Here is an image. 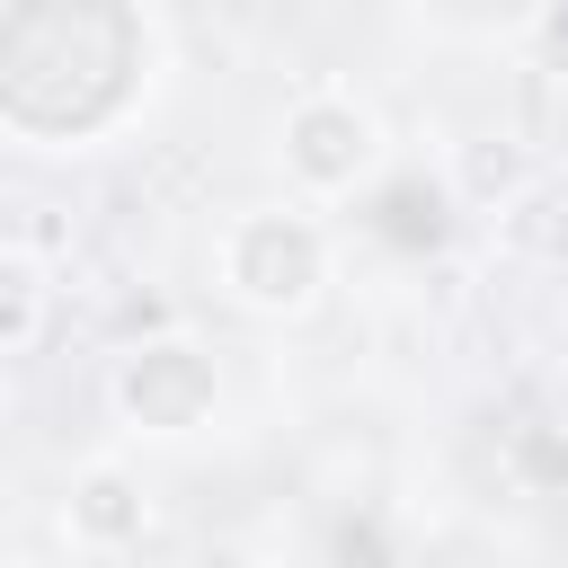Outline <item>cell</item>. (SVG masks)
Masks as SVG:
<instances>
[{
	"label": "cell",
	"instance_id": "6da1fadb",
	"mask_svg": "<svg viewBox=\"0 0 568 568\" xmlns=\"http://www.w3.org/2000/svg\"><path fill=\"white\" fill-rule=\"evenodd\" d=\"M213 284L231 311L248 320H311L337 284V240L320 222V204L284 195V204H248L213 231Z\"/></svg>",
	"mask_w": 568,
	"mask_h": 568
},
{
	"label": "cell",
	"instance_id": "7a4b0ae2",
	"mask_svg": "<svg viewBox=\"0 0 568 568\" xmlns=\"http://www.w3.org/2000/svg\"><path fill=\"white\" fill-rule=\"evenodd\" d=\"M275 169L302 204H346L364 186H382L390 169V124L364 89L346 80H311L284 115H275Z\"/></svg>",
	"mask_w": 568,
	"mask_h": 568
},
{
	"label": "cell",
	"instance_id": "3957f363",
	"mask_svg": "<svg viewBox=\"0 0 568 568\" xmlns=\"http://www.w3.org/2000/svg\"><path fill=\"white\" fill-rule=\"evenodd\" d=\"M106 408L124 435L142 444H186L213 426L222 408V355L195 337V328H160V337H133L115 364H106Z\"/></svg>",
	"mask_w": 568,
	"mask_h": 568
},
{
	"label": "cell",
	"instance_id": "277c9868",
	"mask_svg": "<svg viewBox=\"0 0 568 568\" xmlns=\"http://www.w3.org/2000/svg\"><path fill=\"white\" fill-rule=\"evenodd\" d=\"M151 515H160V497H151V479H142L124 453L71 462V479H62V497H53V524H62V541H71L80 559H124V550H142Z\"/></svg>",
	"mask_w": 568,
	"mask_h": 568
},
{
	"label": "cell",
	"instance_id": "5b68a950",
	"mask_svg": "<svg viewBox=\"0 0 568 568\" xmlns=\"http://www.w3.org/2000/svg\"><path fill=\"white\" fill-rule=\"evenodd\" d=\"M453 186H462V204L470 213H515L532 186H541V169H532V151L515 142V133H479V142H462V160H453Z\"/></svg>",
	"mask_w": 568,
	"mask_h": 568
},
{
	"label": "cell",
	"instance_id": "8992f818",
	"mask_svg": "<svg viewBox=\"0 0 568 568\" xmlns=\"http://www.w3.org/2000/svg\"><path fill=\"white\" fill-rule=\"evenodd\" d=\"M44 320H53V266L36 257V240H9L0 248V355L27 364L44 346Z\"/></svg>",
	"mask_w": 568,
	"mask_h": 568
},
{
	"label": "cell",
	"instance_id": "52a82bcc",
	"mask_svg": "<svg viewBox=\"0 0 568 568\" xmlns=\"http://www.w3.org/2000/svg\"><path fill=\"white\" fill-rule=\"evenodd\" d=\"M364 524V550H355V532L337 524V568H399V550H382V524L373 515H355Z\"/></svg>",
	"mask_w": 568,
	"mask_h": 568
}]
</instances>
